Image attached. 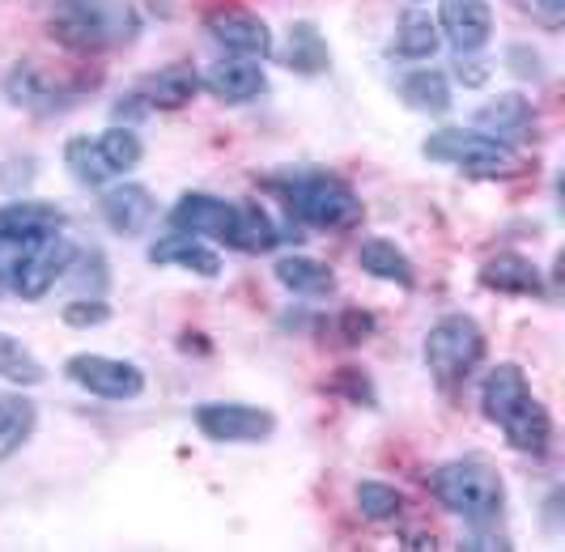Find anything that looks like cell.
I'll return each mask as SVG.
<instances>
[{"mask_svg":"<svg viewBox=\"0 0 565 552\" xmlns=\"http://www.w3.org/2000/svg\"><path fill=\"white\" fill-rule=\"evenodd\" d=\"M4 98L13 103V107L22 110H39V115H52V110L64 107V89L47 82L39 68H30V64H18L9 77H4Z\"/></svg>","mask_w":565,"mask_h":552,"instance_id":"21","label":"cell"},{"mask_svg":"<svg viewBox=\"0 0 565 552\" xmlns=\"http://www.w3.org/2000/svg\"><path fill=\"white\" fill-rule=\"evenodd\" d=\"M64 374H68V383H77L98 400H115V404L137 400L145 391V370L137 361L103 358V353H73L64 361Z\"/></svg>","mask_w":565,"mask_h":552,"instance_id":"7","label":"cell"},{"mask_svg":"<svg viewBox=\"0 0 565 552\" xmlns=\"http://www.w3.org/2000/svg\"><path fill=\"white\" fill-rule=\"evenodd\" d=\"M434 26L459 55H477L493 39V4L489 0H438Z\"/></svg>","mask_w":565,"mask_h":552,"instance_id":"12","label":"cell"},{"mask_svg":"<svg viewBox=\"0 0 565 552\" xmlns=\"http://www.w3.org/2000/svg\"><path fill=\"white\" fill-rule=\"evenodd\" d=\"M277 243H281V230L273 225V217H268L259 204H243V200H238V234H234V251L259 255V251H273Z\"/></svg>","mask_w":565,"mask_h":552,"instance_id":"28","label":"cell"},{"mask_svg":"<svg viewBox=\"0 0 565 552\" xmlns=\"http://www.w3.org/2000/svg\"><path fill=\"white\" fill-rule=\"evenodd\" d=\"M64 166L73 170V179L82 188H107L115 179L111 162L103 158V149H98L94 137H68V145H64Z\"/></svg>","mask_w":565,"mask_h":552,"instance_id":"25","label":"cell"},{"mask_svg":"<svg viewBox=\"0 0 565 552\" xmlns=\"http://www.w3.org/2000/svg\"><path fill=\"white\" fill-rule=\"evenodd\" d=\"M204 30L213 34V43H222L230 55H243V60H268V55L277 52L268 22L259 13H252V9H238V4L213 9L204 18Z\"/></svg>","mask_w":565,"mask_h":552,"instance_id":"10","label":"cell"},{"mask_svg":"<svg viewBox=\"0 0 565 552\" xmlns=\"http://www.w3.org/2000/svg\"><path fill=\"white\" fill-rule=\"evenodd\" d=\"M374 315H366V310H358V306H349V310H340L337 319V331L344 344H366L370 336H374Z\"/></svg>","mask_w":565,"mask_h":552,"instance_id":"32","label":"cell"},{"mask_svg":"<svg viewBox=\"0 0 565 552\" xmlns=\"http://www.w3.org/2000/svg\"><path fill=\"white\" fill-rule=\"evenodd\" d=\"M268 188L281 195L294 217H302L315 230H353L366 217L358 192L340 174L319 166H285L268 179Z\"/></svg>","mask_w":565,"mask_h":552,"instance_id":"3","label":"cell"},{"mask_svg":"<svg viewBox=\"0 0 565 552\" xmlns=\"http://www.w3.org/2000/svg\"><path fill=\"white\" fill-rule=\"evenodd\" d=\"M47 34L77 55L119 52L137 43L141 13L128 0H56L47 13Z\"/></svg>","mask_w":565,"mask_h":552,"instance_id":"2","label":"cell"},{"mask_svg":"<svg viewBox=\"0 0 565 552\" xmlns=\"http://www.w3.org/2000/svg\"><path fill=\"white\" fill-rule=\"evenodd\" d=\"M273 276H277V285H285L298 298H323V294L337 289V273L323 259H311V255H281L273 264Z\"/></svg>","mask_w":565,"mask_h":552,"instance_id":"19","label":"cell"},{"mask_svg":"<svg viewBox=\"0 0 565 552\" xmlns=\"http://www.w3.org/2000/svg\"><path fill=\"white\" fill-rule=\"evenodd\" d=\"M358 510L370 523H396L399 510H404V493L396 485H383V480H362L358 485Z\"/></svg>","mask_w":565,"mask_h":552,"instance_id":"29","label":"cell"},{"mask_svg":"<svg viewBox=\"0 0 565 552\" xmlns=\"http://www.w3.org/2000/svg\"><path fill=\"white\" fill-rule=\"evenodd\" d=\"M358 264H362V273H370L374 280H392L399 289H413V280H417L413 259H408L392 238H366V243L358 247Z\"/></svg>","mask_w":565,"mask_h":552,"instance_id":"22","label":"cell"},{"mask_svg":"<svg viewBox=\"0 0 565 552\" xmlns=\"http://www.w3.org/2000/svg\"><path fill=\"white\" fill-rule=\"evenodd\" d=\"M438 43H443V34L429 22V13L408 9V13L399 18L396 39H392V55H396V60H429V55L438 52Z\"/></svg>","mask_w":565,"mask_h":552,"instance_id":"24","label":"cell"},{"mask_svg":"<svg viewBox=\"0 0 565 552\" xmlns=\"http://www.w3.org/2000/svg\"><path fill=\"white\" fill-rule=\"evenodd\" d=\"M481 285L493 294H510V298H540L544 294V276L540 268L519 255V251H498L481 264Z\"/></svg>","mask_w":565,"mask_h":552,"instance_id":"14","label":"cell"},{"mask_svg":"<svg viewBox=\"0 0 565 552\" xmlns=\"http://www.w3.org/2000/svg\"><path fill=\"white\" fill-rule=\"evenodd\" d=\"M60 319L68 323V328H103V323H111V306L103 302V298H77V302H68L60 310Z\"/></svg>","mask_w":565,"mask_h":552,"instance_id":"31","label":"cell"},{"mask_svg":"<svg viewBox=\"0 0 565 552\" xmlns=\"http://www.w3.org/2000/svg\"><path fill=\"white\" fill-rule=\"evenodd\" d=\"M281 60H285V68L298 73V77H319V73L332 68V47H328V39L319 34V26L302 18V22H289Z\"/></svg>","mask_w":565,"mask_h":552,"instance_id":"17","label":"cell"},{"mask_svg":"<svg viewBox=\"0 0 565 552\" xmlns=\"http://www.w3.org/2000/svg\"><path fill=\"white\" fill-rule=\"evenodd\" d=\"M523 9L548 30H557L565 22V0H523Z\"/></svg>","mask_w":565,"mask_h":552,"instance_id":"33","label":"cell"},{"mask_svg":"<svg viewBox=\"0 0 565 552\" xmlns=\"http://www.w3.org/2000/svg\"><path fill=\"white\" fill-rule=\"evenodd\" d=\"M170 230L174 234H192V238H217L234 247L238 234V200H222L209 192L179 195V204L170 209Z\"/></svg>","mask_w":565,"mask_h":552,"instance_id":"8","label":"cell"},{"mask_svg":"<svg viewBox=\"0 0 565 552\" xmlns=\"http://www.w3.org/2000/svg\"><path fill=\"white\" fill-rule=\"evenodd\" d=\"M149 264H174V268H188V273L204 276V280L222 276V255H217L213 247H204V243L192 238V234L158 238V243L149 247Z\"/></svg>","mask_w":565,"mask_h":552,"instance_id":"18","label":"cell"},{"mask_svg":"<svg viewBox=\"0 0 565 552\" xmlns=\"http://www.w3.org/2000/svg\"><path fill=\"white\" fill-rule=\"evenodd\" d=\"M0 379H4V383H18V386H39L43 379H47V370H43V361L34 358L18 336L0 331Z\"/></svg>","mask_w":565,"mask_h":552,"instance_id":"27","label":"cell"},{"mask_svg":"<svg viewBox=\"0 0 565 552\" xmlns=\"http://www.w3.org/2000/svg\"><path fill=\"white\" fill-rule=\"evenodd\" d=\"M56 230H64V213L56 204L22 200L0 209V234H56Z\"/></svg>","mask_w":565,"mask_h":552,"instance_id":"26","label":"cell"},{"mask_svg":"<svg viewBox=\"0 0 565 552\" xmlns=\"http://www.w3.org/2000/svg\"><path fill=\"white\" fill-rule=\"evenodd\" d=\"M200 89H209L217 103L238 107V103L259 98V94L268 89V77H264V68H259V60H243V55H234V60H217V64H209V73L200 77Z\"/></svg>","mask_w":565,"mask_h":552,"instance_id":"13","label":"cell"},{"mask_svg":"<svg viewBox=\"0 0 565 552\" xmlns=\"http://www.w3.org/2000/svg\"><path fill=\"white\" fill-rule=\"evenodd\" d=\"M429 493L438 497L443 510L459 514L468 527H493L507 510V480L481 455L443 464L429 476Z\"/></svg>","mask_w":565,"mask_h":552,"instance_id":"4","label":"cell"},{"mask_svg":"<svg viewBox=\"0 0 565 552\" xmlns=\"http://www.w3.org/2000/svg\"><path fill=\"white\" fill-rule=\"evenodd\" d=\"M399 98L413 110H425V115H447L451 110V85L438 68H413L399 82Z\"/></svg>","mask_w":565,"mask_h":552,"instance_id":"23","label":"cell"},{"mask_svg":"<svg viewBox=\"0 0 565 552\" xmlns=\"http://www.w3.org/2000/svg\"><path fill=\"white\" fill-rule=\"evenodd\" d=\"M98 149H103V158L111 162L115 174H124V170H132V166L145 158V145L141 137L128 128V124H115V128H107V132H98Z\"/></svg>","mask_w":565,"mask_h":552,"instance_id":"30","label":"cell"},{"mask_svg":"<svg viewBox=\"0 0 565 552\" xmlns=\"http://www.w3.org/2000/svg\"><path fill=\"white\" fill-rule=\"evenodd\" d=\"M73 259H77V247L64 238V230L47 234V238L26 255V264L18 268V276H13V294H22L26 302L47 298L60 280H64V273H73Z\"/></svg>","mask_w":565,"mask_h":552,"instance_id":"11","label":"cell"},{"mask_svg":"<svg viewBox=\"0 0 565 552\" xmlns=\"http://www.w3.org/2000/svg\"><path fill=\"white\" fill-rule=\"evenodd\" d=\"M422 153L429 162L459 166L472 179H514V174H523V158L510 149L507 140L484 137L477 128H438V132L425 137Z\"/></svg>","mask_w":565,"mask_h":552,"instance_id":"5","label":"cell"},{"mask_svg":"<svg viewBox=\"0 0 565 552\" xmlns=\"http://www.w3.org/2000/svg\"><path fill=\"white\" fill-rule=\"evenodd\" d=\"M477 132L484 137H498V140H519V132L532 128V103L523 94H498L489 98L481 110H477Z\"/></svg>","mask_w":565,"mask_h":552,"instance_id":"20","label":"cell"},{"mask_svg":"<svg viewBox=\"0 0 565 552\" xmlns=\"http://www.w3.org/2000/svg\"><path fill=\"white\" fill-rule=\"evenodd\" d=\"M340 383L349 386V395H353V400H358V404H362V400H366V404H374V395H370L366 379H362V374H358V370H340Z\"/></svg>","mask_w":565,"mask_h":552,"instance_id":"35","label":"cell"},{"mask_svg":"<svg viewBox=\"0 0 565 552\" xmlns=\"http://www.w3.org/2000/svg\"><path fill=\"white\" fill-rule=\"evenodd\" d=\"M484 361V331L472 315H443L425 331V365L438 386H463Z\"/></svg>","mask_w":565,"mask_h":552,"instance_id":"6","label":"cell"},{"mask_svg":"<svg viewBox=\"0 0 565 552\" xmlns=\"http://www.w3.org/2000/svg\"><path fill=\"white\" fill-rule=\"evenodd\" d=\"M98 213H103V221L111 225L115 234L132 238V234H145V230H149V221H153V213H158V204H153V192L141 188V183H119V188H111V192H103Z\"/></svg>","mask_w":565,"mask_h":552,"instance_id":"15","label":"cell"},{"mask_svg":"<svg viewBox=\"0 0 565 552\" xmlns=\"http://www.w3.org/2000/svg\"><path fill=\"white\" fill-rule=\"evenodd\" d=\"M200 94V73L188 64H170L162 73L145 77L137 85V98L145 103V110H183Z\"/></svg>","mask_w":565,"mask_h":552,"instance_id":"16","label":"cell"},{"mask_svg":"<svg viewBox=\"0 0 565 552\" xmlns=\"http://www.w3.org/2000/svg\"><path fill=\"white\" fill-rule=\"evenodd\" d=\"M196 429L209 442H264L273 438L277 429V416L259 404H226V400H213V404H200L196 408Z\"/></svg>","mask_w":565,"mask_h":552,"instance_id":"9","label":"cell"},{"mask_svg":"<svg viewBox=\"0 0 565 552\" xmlns=\"http://www.w3.org/2000/svg\"><path fill=\"white\" fill-rule=\"evenodd\" d=\"M26 408L30 404H18V400H4V395H0V438H4L22 416H26Z\"/></svg>","mask_w":565,"mask_h":552,"instance_id":"34","label":"cell"},{"mask_svg":"<svg viewBox=\"0 0 565 552\" xmlns=\"http://www.w3.org/2000/svg\"><path fill=\"white\" fill-rule=\"evenodd\" d=\"M481 408L507 434V442L514 450H523V455H544L548 450V442H553V416L532 395L527 374L514 361H502V365H493L484 374Z\"/></svg>","mask_w":565,"mask_h":552,"instance_id":"1","label":"cell"}]
</instances>
